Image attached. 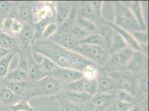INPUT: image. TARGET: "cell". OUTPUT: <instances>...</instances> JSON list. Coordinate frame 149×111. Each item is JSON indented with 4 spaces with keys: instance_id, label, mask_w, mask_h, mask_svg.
<instances>
[{
    "instance_id": "30bf717a",
    "label": "cell",
    "mask_w": 149,
    "mask_h": 111,
    "mask_svg": "<svg viewBox=\"0 0 149 111\" xmlns=\"http://www.w3.org/2000/svg\"><path fill=\"white\" fill-rule=\"evenodd\" d=\"M93 96L85 92H79L70 90H64L52 96L51 99L61 98L71 101L77 105H83L90 102Z\"/></svg>"
},
{
    "instance_id": "7a4b0ae2",
    "label": "cell",
    "mask_w": 149,
    "mask_h": 111,
    "mask_svg": "<svg viewBox=\"0 0 149 111\" xmlns=\"http://www.w3.org/2000/svg\"><path fill=\"white\" fill-rule=\"evenodd\" d=\"M115 11V24L129 32L142 31L130 9L120 1H113Z\"/></svg>"
},
{
    "instance_id": "9c48e42d",
    "label": "cell",
    "mask_w": 149,
    "mask_h": 111,
    "mask_svg": "<svg viewBox=\"0 0 149 111\" xmlns=\"http://www.w3.org/2000/svg\"><path fill=\"white\" fill-rule=\"evenodd\" d=\"M49 40L61 47L76 53L80 45L79 40L68 33H56Z\"/></svg>"
},
{
    "instance_id": "ac0fdd59",
    "label": "cell",
    "mask_w": 149,
    "mask_h": 111,
    "mask_svg": "<svg viewBox=\"0 0 149 111\" xmlns=\"http://www.w3.org/2000/svg\"><path fill=\"white\" fill-rule=\"evenodd\" d=\"M6 76L8 80L13 82H24L30 78L28 72L19 68L8 73Z\"/></svg>"
},
{
    "instance_id": "7bdbcfd3",
    "label": "cell",
    "mask_w": 149,
    "mask_h": 111,
    "mask_svg": "<svg viewBox=\"0 0 149 111\" xmlns=\"http://www.w3.org/2000/svg\"><path fill=\"white\" fill-rule=\"evenodd\" d=\"M44 57L45 56L42 54L36 52H34L32 55L31 60L35 63L37 64L38 65H40L42 63V62H43Z\"/></svg>"
},
{
    "instance_id": "bcb514c9",
    "label": "cell",
    "mask_w": 149,
    "mask_h": 111,
    "mask_svg": "<svg viewBox=\"0 0 149 111\" xmlns=\"http://www.w3.org/2000/svg\"><path fill=\"white\" fill-rule=\"evenodd\" d=\"M11 52L10 49H6L2 47H0V59L3 58V57L6 56L7 55L10 53Z\"/></svg>"
},
{
    "instance_id": "d590c367",
    "label": "cell",
    "mask_w": 149,
    "mask_h": 111,
    "mask_svg": "<svg viewBox=\"0 0 149 111\" xmlns=\"http://www.w3.org/2000/svg\"><path fill=\"white\" fill-rule=\"evenodd\" d=\"M91 5L93 7L97 21L102 20V6L103 4L102 1H90Z\"/></svg>"
},
{
    "instance_id": "7c38bea8",
    "label": "cell",
    "mask_w": 149,
    "mask_h": 111,
    "mask_svg": "<svg viewBox=\"0 0 149 111\" xmlns=\"http://www.w3.org/2000/svg\"><path fill=\"white\" fill-rule=\"evenodd\" d=\"M126 6L128 7L135 19L137 22L140 25L142 31L147 30L146 25L145 24V21L144 19L143 13V7L140 1H122Z\"/></svg>"
},
{
    "instance_id": "4fadbf2b",
    "label": "cell",
    "mask_w": 149,
    "mask_h": 111,
    "mask_svg": "<svg viewBox=\"0 0 149 111\" xmlns=\"http://www.w3.org/2000/svg\"><path fill=\"white\" fill-rule=\"evenodd\" d=\"M97 80L98 92L103 93H109L114 91L116 85L111 77L99 75Z\"/></svg>"
},
{
    "instance_id": "8d00e7d4",
    "label": "cell",
    "mask_w": 149,
    "mask_h": 111,
    "mask_svg": "<svg viewBox=\"0 0 149 111\" xmlns=\"http://www.w3.org/2000/svg\"><path fill=\"white\" fill-rule=\"evenodd\" d=\"M19 15L24 20H28L31 18L32 10L31 7L27 5H24L19 9Z\"/></svg>"
},
{
    "instance_id": "b9f144b4",
    "label": "cell",
    "mask_w": 149,
    "mask_h": 111,
    "mask_svg": "<svg viewBox=\"0 0 149 111\" xmlns=\"http://www.w3.org/2000/svg\"><path fill=\"white\" fill-rule=\"evenodd\" d=\"M23 27L22 25L15 19H13L12 24L11 25V33L13 34H19Z\"/></svg>"
},
{
    "instance_id": "3957f363",
    "label": "cell",
    "mask_w": 149,
    "mask_h": 111,
    "mask_svg": "<svg viewBox=\"0 0 149 111\" xmlns=\"http://www.w3.org/2000/svg\"><path fill=\"white\" fill-rule=\"evenodd\" d=\"M77 53L93 63L96 66L103 67L109 60L111 53L105 46L80 44Z\"/></svg>"
},
{
    "instance_id": "2e32d148",
    "label": "cell",
    "mask_w": 149,
    "mask_h": 111,
    "mask_svg": "<svg viewBox=\"0 0 149 111\" xmlns=\"http://www.w3.org/2000/svg\"><path fill=\"white\" fill-rule=\"evenodd\" d=\"M127 43L118 32L113 30L112 40L111 46L110 49L111 54L121 51L127 47Z\"/></svg>"
},
{
    "instance_id": "484cf974",
    "label": "cell",
    "mask_w": 149,
    "mask_h": 111,
    "mask_svg": "<svg viewBox=\"0 0 149 111\" xmlns=\"http://www.w3.org/2000/svg\"><path fill=\"white\" fill-rule=\"evenodd\" d=\"M84 77L87 80H96L99 75V71L97 66L94 65L87 66L82 71Z\"/></svg>"
},
{
    "instance_id": "60d3db41",
    "label": "cell",
    "mask_w": 149,
    "mask_h": 111,
    "mask_svg": "<svg viewBox=\"0 0 149 111\" xmlns=\"http://www.w3.org/2000/svg\"><path fill=\"white\" fill-rule=\"evenodd\" d=\"M13 19L11 17L6 18L3 20L2 24V31H3L5 34H6L9 36H10V33H11L10 28H11V25L12 24Z\"/></svg>"
},
{
    "instance_id": "c3c4849f",
    "label": "cell",
    "mask_w": 149,
    "mask_h": 111,
    "mask_svg": "<svg viewBox=\"0 0 149 111\" xmlns=\"http://www.w3.org/2000/svg\"><path fill=\"white\" fill-rule=\"evenodd\" d=\"M83 111H89V105H87L86 107H85Z\"/></svg>"
},
{
    "instance_id": "f546056e",
    "label": "cell",
    "mask_w": 149,
    "mask_h": 111,
    "mask_svg": "<svg viewBox=\"0 0 149 111\" xmlns=\"http://www.w3.org/2000/svg\"><path fill=\"white\" fill-rule=\"evenodd\" d=\"M58 29V26L55 23H50L45 28L42 33V37L43 39H47L52 37L56 33Z\"/></svg>"
},
{
    "instance_id": "8fae6325",
    "label": "cell",
    "mask_w": 149,
    "mask_h": 111,
    "mask_svg": "<svg viewBox=\"0 0 149 111\" xmlns=\"http://www.w3.org/2000/svg\"><path fill=\"white\" fill-rule=\"evenodd\" d=\"M106 25L109 26L114 31L118 32L123 38L126 43H127V45L129 46V47L135 51L141 52L140 44L137 42L136 40L133 36L132 33L128 31H126L124 29L120 27L119 26L115 25L114 23H112L111 22H107Z\"/></svg>"
},
{
    "instance_id": "e0dca14e",
    "label": "cell",
    "mask_w": 149,
    "mask_h": 111,
    "mask_svg": "<svg viewBox=\"0 0 149 111\" xmlns=\"http://www.w3.org/2000/svg\"><path fill=\"white\" fill-rule=\"evenodd\" d=\"M113 33V30L107 25L101 26L97 31V33H99L103 38L106 47L110 51V52L111 46Z\"/></svg>"
},
{
    "instance_id": "e575fe53",
    "label": "cell",
    "mask_w": 149,
    "mask_h": 111,
    "mask_svg": "<svg viewBox=\"0 0 149 111\" xmlns=\"http://www.w3.org/2000/svg\"><path fill=\"white\" fill-rule=\"evenodd\" d=\"M134 105V104L132 103L117 101L113 104L112 109L115 111H129Z\"/></svg>"
},
{
    "instance_id": "7402d4cb",
    "label": "cell",
    "mask_w": 149,
    "mask_h": 111,
    "mask_svg": "<svg viewBox=\"0 0 149 111\" xmlns=\"http://www.w3.org/2000/svg\"><path fill=\"white\" fill-rule=\"evenodd\" d=\"M52 99L58 101L63 111H83L85 107L83 105H77L68 100L61 98H54Z\"/></svg>"
},
{
    "instance_id": "277c9868",
    "label": "cell",
    "mask_w": 149,
    "mask_h": 111,
    "mask_svg": "<svg viewBox=\"0 0 149 111\" xmlns=\"http://www.w3.org/2000/svg\"><path fill=\"white\" fill-rule=\"evenodd\" d=\"M68 85L55 77L49 75L40 80H37L36 84L35 95L54 96L62 91L68 89Z\"/></svg>"
},
{
    "instance_id": "ab89813d",
    "label": "cell",
    "mask_w": 149,
    "mask_h": 111,
    "mask_svg": "<svg viewBox=\"0 0 149 111\" xmlns=\"http://www.w3.org/2000/svg\"><path fill=\"white\" fill-rule=\"evenodd\" d=\"M31 62L29 58L25 56H22L20 57L19 60V68L29 72Z\"/></svg>"
},
{
    "instance_id": "836d02e7",
    "label": "cell",
    "mask_w": 149,
    "mask_h": 111,
    "mask_svg": "<svg viewBox=\"0 0 149 111\" xmlns=\"http://www.w3.org/2000/svg\"><path fill=\"white\" fill-rule=\"evenodd\" d=\"M148 72H146L141 76L140 80L138 82V86L139 88L141 90V91L143 93H147L148 92Z\"/></svg>"
},
{
    "instance_id": "44dd1931",
    "label": "cell",
    "mask_w": 149,
    "mask_h": 111,
    "mask_svg": "<svg viewBox=\"0 0 149 111\" xmlns=\"http://www.w3.org/2000/svg\"><path fill=\"white\" fill-rule=\"evenodd\" d=\"M80 44H86L90 45H97L106 47L104 40L99 33H91L87 37L79 40Z\"/></svg>"
},
{
    "instance_id": "cb8c5ba5",
    "label": "cell",
    "mask_w": 149,
    "mask_h": 111,
    "mask_svg": "<svg viewBox=\"0 0 149 111\" xmlns=\"http://www.w3.org/2000/svg\"><path fill=\"white\" fill-rule=\"evenodd\" d=\"M76 24L81 29L90 33H92L97 30L96 26L93 22L81 16H79L76 19Z\"/></svg>"
},
{
    "instance_id": "f6af8a7d",
    "label": "cell",
    "mask_w": 149,
    "mask_h": 111,
    "mask_svg": "<svg viewBox=\"0 0 149 111\" xmlns=\"http://www.w3.org/2000/svg\"><path fill=\"white\" fill-rule=\"evenodd\" d=\"M10 3L7 1H0V11L7 10L10 7Z\"/></svg>"
},
{
    "instance_id": "8992f818",
    "label": "cell",
    "mask_w": 149,
    "mask_h": 111,
    "mask_svg": "<svg viewBox=\"0 0 149 111\" xmlns=\"http://www.w3.org/2000/svg\"><path fill=\"white\" fill-rule=\"evenodd\" d=\"M132 74L129 71L112 72L110 77L114 81L116 87H120V89L125 90L134 96L137 92V82Z\"/></svg>"
},
{
    "instance_id": "f1b7e54d",
    "label": "cell",
    "mask_w": 149,
    "mask_h": 111,
    "mask_svg": "<svg viewBox=\"0 0 149 111\" xmlns=\"http://www.w3.org/2000/svg\"><path fill=\"white\" fill-rule=\"evenodd\" d=\"M132 35L140 44H148L149 35L147 31H135Z\"/></svg>"
},
{
    "instance_id": "4dcf8cb0",
    "label": "cell",
    "mask_w": 149,
    "mask_h": 111,
    "mask_svg": "<svg viewBox=\"0 0 149 111\" xmlns=\"http://www.w3.org/2000/svg\"><path fill=\"white\" fill-rule=\"evenodd\" d=\"M14 43V40L11 36L3 33L0 34V47L10 49Z\"/></svg>"
},
{
    "instance_id": "5bb4252c",
    "label": "cell",
    "mask_w": 149,
    "mask_h": 111,
    "mask_svg": "<svg viewBox=\"0 0 149 111\" xmlns=\"http://www.w3.org/2000/svg\"><path fill=\"white\" fill-rule=\"evenodd\" d=\"M72 11L71 6L65 1L58 2L56 5V17L58 23L64 22Z\"/></svg>"
},
{
    "instance_id": "1f68e13d",
    "label": "cell",
    "mask_w": 149,
    "mask_h": 111,
    "mask_svg": "<svg viewBox=\"0 0 149 111\" xmlns=\"http://www.w3.org/2000/svg\"><path fill=\"white\" fill-rule=\"evenodd\" d=\"M40 66L45 72L50 75L56 67V65L52 60L45 56L43 62L40 65Z\"/></svg>"
},
{
    "instance_id": "d4e9b609",
    "label": "cell",
    "mask_w": 149,
    "mask_h": 111,
    "mask_svg": "<svg viewBox=\"0 0 149 111\" xmlns=\"http://www.w3.org/2000/svg\"><path fill=\"white\" fill-rule=\"evenodd\" d=\"M19 34V37L23 41L29 42L32 40L35 37V30L31 25H26L23 26Z\"/></svg>"
},
{
    "instance_id": "f35d334b",
    "label": "cell",
    "mask_w": 149,
    "mask_h": 111,
    "mask_svg": "<svg viewBox=\"0 0 149 111\" xmlns=\"http://www.w3.org/2000/svg\"><path fill=\"white\" fill-rule=\"evenodd\" d=\"M13 98V93L8 88H5L0 92V99L5 103L12 101Z\"/></svg>"
},
{
    "instance_id": "d6986e66",
    "label": "cell",
    "mask_w": 149,
    "mask_h": 111,
    "mask_svg": "<svg viewBox=\"0 0 149 111\" xmlns=\"http://www.w3.org/2000/svg\"><path fill=\"white\" fill-rule=\"evenodd\" d=\"M81 15L82 17L88 19L93 22L97 21L93 7L91 5L90 2H84L82 3Z\"/></svg>"
},
{
    "instance_id": "52a82bcc",
    "label": "cell",
    "mask_w": 149,
    "mask_h": 111,
    "mask_svg": "<svg viewBox=\"0 0 149 111\" xmlns=\"http://www.w3.org/2000/svg\"><path fill=\"white\" fill-rule=\"evenodd\" d=\"M50 75L68 85H70L84 77V74L81 71L70 68H62L57 66Z\"/></svg>"
},
{
    "instance_id": "4316f807",
    "label": "cell",
    "mask_w": 149,
    "mask_h": 111,
    "mask_svg": "<svg viewBox=\"0 0 149 111\" xmlns=\"http://www.w3.org/2000/svg\"><path fill=\"white\" fill-rule=\"evenodd\" d=\"M116 98L118 101L129 103L134 104L136 102V99L133 95L123 89H118L117 91Z\"/></svg>"
},
{
    "instance_id": "d6a6232c",
    "label": "cell",
    "mask_w": 149,
    "mask_h": 111,
    "mask_svg": "<svg viewBox=\"0 0 149 111\" xmlns=\"http://www.w3.org/2000/svg\"><path fill=\"white\" fill-rule=\"evenodd\" d=\"M26 87V82H12L10 83L8 88L15 94H20L22 92Z\"/></svg>"
},
{
    "instance_id": "ffe728a7",
    "label": "cell",
    "mask_w": 149,
    "mask_h": 111,
    "mask_svg": "<svg viewBox=\"0 0 149 111\" xmlns=\"http://www.w3.org/2000/svg\"><path fill=\"white\" fill-rule=\"evenodd\" d=\"M29 74L31 78L35 80H40L45 77L49 76L41 67L40 65H38L35 63L31 60L30 67L29 70Z\"/></svg>"
},
{
    "instance_id": "5b68a950",
    "label": "cell",
    "mask_w": 149,
    "mask_h": 111,
    "mask_svg": "<svg viewBox=\"0 0 149 111\" xmlns=\"http://www.w3.org/2000/svg\"><path fill=\"white\" fill-rule=\"evenodd\" d=\"M134 51L127 47L121 51L112 53L105 65L102 67L103 70L112 72L121 71L125 68H127Z\"/></svg>"
},
{
    "instance_id": "6da1fadb",
    "label": "cell",
    "mask_w": 149,
    "mask_h": 111,
    "mask_svg": "<svg viewBox=\"0 0 149 111\" xmlns=\"http://www.w3.org/2000/svg\"><path fill=\"white\" fill-rule=\"evenodd\" d=\"M34 50L35 52L49 58L57 66L62 68H70L82 72L87 66L94 65L80 54L47 39L37 42L34 46Z\"/></svg>"
},
{
    "instance_id": "7dc6e473",
    "label": "cell",
    "mask_w": 149,
    "mask_h": 111,
    "mask_svg": "<svg viewBox=\"0 0 149 111\" xmlns=\"http://www.w3.org/2000/svg\"><path fill=\"white\" fill-rule=\"evenodd\" d=\"M129 111H141V110L139 108V107H138L136 105H134Z\"/></svg>"
},
{
    "instance_id": "ba28073f",
    "label": "cell",
    "mask_w": 149,
    "mask_h": 111,
    "mask_svg": "<svg viewBox=\"0 0 149 111\" xmlns=\"http://www.w3.org/2000/svg\"><path fill=\"white\" fill-rule=\"evenodd\" d=\"M148 57L140 51H134L127 68L132 74H140L148 69Z\"/></svg>"
},
{
    "instance_id": "603a6c76",
    "label": "cell",
    "mask_w": 149,
    "mask_h": 111,
    "mask_svg": "<svg viewBox=\"0 0 149 111\" xmlns=\"http://www.w3.org/2000/svg\"><path fill=\"white\" fill-rule=\"evenodd\" d=\"M15 55V53L10 52L6 56L0 59V77L6 76L8 72L10 64Z\"/></svg>"
},
{
    "instance_id": "9a60e30c",
    "label": "cell",
    "mask_w": 149,
    "mask_h": 111,
    "mask_svg": "<svg viewBox=\"0 0 149 111\" xmlns=\"http://www.w3.org/2000/svg\"><path fill=\"white\" fill-rule=\"evenodd\" d=\"M114 97L115 96L113 94L99 93L92 97L90 101V105L106 106L109 108L112 105Z\"/></svg>"
},
{
    "instance_id": "ee69618b",
    "label": "cell",
    "mask_w": 149,
    "mask_h": 111,
    "mask_svg": "<svg viewBox=\"0 0 149 111\" xmlns=\"http://www.w3.org/2000/svg\"><path fill=\"white\" fill-rule=\"evenodd\" d=\"M107 108L106 106L89 105V111H105Z\"/></svg>"
},
{
    "instance_id": "681fc988",
    "label": "cell",
    "mask_w": 149,
    "mask_h": 111,
    "mask_svg": "<svg viewBox=\"0 0 149 111\" xmlns=\"http://www.w3.org/2000/svg\"><path fill=\"white\" fill-rule=\"evenodd\" d=\"M61 111H63V110H62V108H61Z\"/></svg>"
},
{
    "instance_id": "83f0119b",
    "label": "cell",
    "mask_w": 149,
    "mask_h": 111,
    "mask_svg": "<svg viewBox=\"0 0 149 111\" xmlns=\"http://www.w3.org/2000/svg\"><path fill=\"white\" fill-rule=\"evenodd\" d=\"M11 111H35L27 100L19 101V102L10 106Z\"/></svg>"
},
{
    "instance_id": "74e56055",
    "label": "cell",
    "mask_w": 149,
    "mask_h": 111,
    "mask_svg": "<svg viewBox=\"0 0 149 111\" xmlns=\"http://www.w3.org/2000/svg\"><path fill=\"white\" fill-rule=\"evenodd\" d=\"M72 35L79 40H81L82 39L87 37V36H88L89 35L91 34L87 31L81 29V28H80L77 25L72 28Z\"/></svg>"
}]
</instances>
